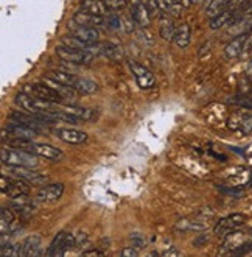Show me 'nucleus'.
Instances as JSON below:
<instances>
[{
	"label": "nucleus",
	"instance_id": "1",
	"mask_svg": "<svg viewBox=\"0 0 252 257\" xmlns=\"http://www.w3.org/2000/svg\"><path fill=\"white\" fill-rule=\"evenodd\" d=\"M14 103L21 109L27 111V113L41 116V117H52L53 118V114L61 109L60 103H53V101H47V100H42L38 97H33V95H28V93H25L22 91L14 97Z\"/></svg>",
	"mask_w": 252,
	"mask_h": 257
},
{
	"label": "nucleus",
	"instance_id": "2",
	"mask_svg": "<svg viewBox=\"0 0 252 257\" xmlns=\"http://www.w3.org/2000/svg\"><path fill=\"white\" fill-rule=\"evenodd\" d=\"M0 156H2L3 165H18V167H36L38 165L36 154L21 150V148L2 147Z\"/></svg>",
	"mask_w": 252,
	"mask_h": 257
},
{
	"label": "nucleus",
	"instance_id": "3",
	"mask_svg": "<svg viewBox=\"0 0 252 257\" xmlns=\"http://www.w3.org/2000/svg\"><path fill=\"white\" fill-rule=\"evenodd\" d=\"M0 190L5 196H10L11 200H23L30 193V184L21 178L3 175L0 179Z\"/></svg>",
	"mask_w": 252,
	"mask_h": 257
},
{
	"label": "nucleus",
	"instance_id": "4",
	"mask_svg": "<svg viewBox=\"0 0 252 257\" xmlns=\"http://www.w3.org/2000/svg\"><path fill=\"white\" fill-rule=\"evenodd\" d=\"M22 92L28 93V95L33 97H38L42 100H47V101H53V103H61L64 101V97L58 92L55 88H52L50 84L47 83H33V84H23L22 86Z\"/></svg>",
	"mask_w": 252,
	"mask_h": 257
},
{
	"label": "nucleus",
	"instance_id": "5",
	"mask_svg": "<svg viewBox=\"0 0 252 257\" xmlns=\"http://www.w3.org/2000/svg\"><path fill=\"white\" fill-rule=\"evenodd\" d=\"M56 55L60 59H64V61L81 64V66H89L92 61H94V55H92L90 51L72 48V47H67V46L56 47Z\"/></svg>",
	"mask_w": 252,
	"mask_h": 257
},
{
	"label": "nucleus",
	"instance_id": "6",
	"mask_svg": "<svg viewBox=\"0 0 252 257\" xmlns=\"http://www.w3.org/2000/svg\"><path fill=\"white\" fill-rule=\"evenodd\" d=\"M70 248H75V235L65 233V231H61V233L55 235V238L52 240L48 250L45 251V256H50V257L65 256V253L69 251Z\"/></svg>",
	"mask_w": 252,
	"mask_h": 257
},
{
	"label": "nucleus",
	"instance_id": "7",
	"mask_svg": "<svg viewBox=\"0 0 252 257\" xmlns=\"http://www.w3.org/2000/svg\"><path fill=\"white\" fill-rule=\"evenodd\" d=\"M8 170H10V176L21 178L31 186H41V184H45L48 181V178L45 175H42V173H39V171L33 170L31 167L8 165Z\"/></svg>",
	"mask_w": 252,
	"mask_h": 257
},
{
	"label": "nucleus",
	"instance_id": "8",
	"mask_svg": "<svg viewBox=\"0 0 252 257\" xmlns=\"http://www.w3.org/2000/svg\"><path fill=\"white\" fill-rule=\"evenodd\" d=\"M246 221V217L243 215V213H231V215L221 218L220 221L216 223L215 226V234L218 237H226L228 234L233 233V231H237L238 228H241L245 225Z\"/></svg>",
	"mask_w": 252,
	"mask_h": 257
},
{
	"label": "nucleus",
	"instance_id": "9",
	"mask_svg": "<svg viewBox=\"0 0 252 257\" xmlns=\"http://www.w3.org/2000/svg\"><path fill=\"white\" fill-rule=\"evenodd\" d=\"M228 126L232 131L249 136L252 134V114L245 111H235L228 120Z\"/></svg>",
	"mask_w": 252,
	"mask_h": 257
},
{
	"label": "nucleus",
	"instance_id": "10",
	"mask_svg": "<svg viewBox=\"0 0 252 257\" xmlns=\"http://www.w3.org/2000/svg\"><path fill=\"white\" fill-rule=\"evenodd\" d=\"M128 66L131 69L134 78H136L137 84L140 86L142 89H151L156 84L154 75L151 73L145 66H142V64L136 63V61H131V59L128 61Z\"/></svg>",
	"mask_w": 252,
	"mask_h": 257
},
{
	"label": "nucleus",
	"instance_id": "11",
	"mask_svg": "<svg viewBox=\"0 0 252 257\" xmlns=\"http://www.w3.org/2000/svg\"><path fill=\"white\" fill-rule=\"evenodd\" d=\"M3 131L8 133V139H28V140H35V137L41 136L36 130H33L30 126H25L22 123H18V122H11L8 123Z\"/></svg>",
	"mask_w": 252,
	"mask_h": 257
},
{
	"label": "nucleus",
	"instance_id": "12",
	"mask_svg": "<svg viewBox=\"0 0 252 257\" xmlns=\"http://www.w3.org/2000/svg\"><path fill=\"white\" fill-rule=\"evenodd\" d=\"M64 193V184L63 183H52L45 184L44 187L39 188L36 195V200L41 203H53L58 201Z\"/></svg>",
	"mask_w": 252,
	"mask_h": 257
},
{
	"label": "nucleus",
	"instance_id": "13",
	"mask_svg": "<svg viewBox=\"0 0 252 257\" xmlns=\"http://www.w3.org/2000/svg\"><path fill=\"white\" fill-rule=\"evenodd\" d=\"M53 133L58 139H61L65 143H72V145H80L87 140V134L84 131L75 130V128H55Z\"/></svg>",
	"mask_w": 252,
	"mask_h": 257
},
{
	"label": "nucleus",
	"instance_id": "14",
	"mask_svg": "<svg viewBox=\"0 0 252 257\" xmlns=\"http://www.w3.org/2000/svg\"><path fill=\"white\" fill-rule=\"evenodd\" d=\"M69 28L72 30L73 36H77V38H80L83 41H86V42H89V44H95V42H98L100 33L94 27H86V25H80V23H77L75 21H72L69 23Z\"/></svg>",
	"mask_w": 252,
	"mask_h": 257
},
{
	"label": "nucleus",
	"instance_id": "15",
	"mask_svg": "<svg viewBox=\"0 0 252 257\" xmlns=\"http://www.w3.org/2000/svg\"><path fill=\"white\" fill-rule=\"evenodd\" d=\"M77 23L80 25H86V27H94V28H103L105 25L107 23V21L105 19L103 16H97V14H90L86 11H78L73 14V19Z\"/></svg>",
	"mask_w": 252,
	"mask_h": 257
},
{
	"label": "nucleus",
	"instance_id": "16",
	"mask_svg": "<svg viewBox=\"0 0 252 257\" xmlns=\"http://www.w3.org/2000/svg\"><path fill=\"white\" fill-rule=\"evenodd\" d=\"M41 245L42 238L41 235H30L22 242V257H36L41 256Z\"/></svg>",
	"mask_w": 252,
	"mask_h": 257
},
{
	"label": "nucleus",
	"instance_id": "17",
	"mask_svg": "<svg viewBox=\"0 0 252 257\" xmlns=\"http://www.w3.org/2000/svg\"><path fill=\"white\" fill-rule=\"evenodd\" d=\"M246 34L248 33H243V34H237L228 46L224 48V55L228 56L229 59H235L238 58L240 55H243V48H245V42H246Z\"/></svg>",
	"mask_w": 252,
	"mask_h": 257
},
{
	"label": "nucleus",
	"instance_id": "18",
	"mask_svg": "<svg viewBox=\"0 0 252 257\" xmlns=\"http://www.w3.org/2000/svg\"><path fill=\"white\" fill-rule=\"evenodd\" d=\"M63 109L65 113H69L72 116H75L81 122H92L98 117V113L94 109H89V108H80V106H73V105H65L63 106Z\"/></svg>",
	"mask_w": 252,
	"mask_h": 257
},
{
	"label": "nucleus",
	"instance_id": "19",
	"mask_svg": "<svg viewBox=\"0 0 252 257\" xmlns=\"http://www.w3.org/2000/svg\"><path fill=\"white\" fill-rule=\"evenodd\" d=\"M129 14L134 19V22H136L137 25H140V27H148L149 22H151V14H149L148 8H147V3L131 6Z\"/></svg>",
	"mask_w": 252,
	"mask_h": 257
},
{
	"label": "nucleus",
	"instance_id": "20",
	"mask_svg": "<svg viewBox=\"0 0 252 257\" xmlns=\"http://www.w3.org/2000/svg\"><path fill=\"white\" fill-rule=\"evenodd\" d=\"M190 39H191V30L189 27L187 22H179L176 25V30H174V42L176 46L181 47V48H186L190 44Z\"/></svg>",
	"mask_w": 252,
	"mask_h": 257
},
{
	"label": "nucleus",
	"instance_id": "21",
	"mask_svg": "<svg viewBox=\"0 0 252 257\" xmlns=\"http://www.w3.org/2000/svg\"><path fill=\"white\" fill-rule=\"evenodd\" d=\"M80 6L83 11L97 14V16H105L109 13V8L106 5L105 0H81Z\"/></svg>",
	"mask_w": 252,
	"mask_h": 257
},
{
	"label": "nucleus",
	"instance_id": "22",
	"mask_svg": "<svg viewBox=\"0 0 252 257\" xmlns=\"http://www.w3.org/2000/svg\"><path fill=\"white\" fill-rule=\"evenodd\" d=\"M47 76H48V78L55 80V81H58V83L64 84V86H69V88H73V89H75V84H77V81H78V78H80V76H78L77 73L60 70V69H58V70H52Z\"/></svg>",
	"mask_w": 252,
	"mask_h": 257
},
{
	"label": "nucleus",
	"instance_id": "23",
	"mask_svg": "<svg viewBox=\"0 0 252 257\" xmlns=\"http://www.w3.org/2000/svg\"><path fill=\"white\" fill-rule=\"evenodd\" d=\"M11 209L16 212V215H18L21 220H28L33 213H35V206L30 204L25 201V198L21 201V200H16L13 204H11Z\"/></svg>",
	"mask_w": 252,
	"mask_h": 257
},
{
	"label": "nucleus",
	"instance_id": "24",
	"mask_svg": "<svg viewBox=\"0 0 252 257\" xmlns=\"http://www.w3.org/2000/svg\"><path fill=\"white\" fill-rule=\"evenodd\" d=\"M174 30H176V25L173 23L170 17L161 16V25H159V34H161V38L167 42L174 41Z\"/></svg>",
	"mask_w": 252,
	"mask_h": 257
},
{
	"label": "nucleus",
	"instance_id": "25",
	"mask_svg": "<svg viewBox=\"0 0 252 257\" xmlns=\"http://www.w3.org/2000/svg\"><path fill=\"white\" fill-rule=\"evenodd\" d=\"M233 22V11H223L221 14H218L210 19V28L212 30H220L223 27H228Z\"/></svg>",
	"mask_w": 252,
	"mask_h": 257
},
{
	"label": "nucleus",
	"instance_id": "26",
	"mask_svg": "<svg viewBox=\"0 0 252 257\" xmlns=\"http://www.w3.org/2000/svg\"><path fill=\"white\" fill-rule=\"evenodd\" d=\"M228 3L229 0H206V14L212 19V17L226 11Z\"/></svg>",
	"mask_w": 252,
	"mask_h": 257
},
{
	"label": "nucleus",
	"instance_id": "27",
	"mask_svg": "<svg viewBox=\"0 0 252 257\" xmlns=\"http://www.w3.org/2000/svg\"><path fill=\"white\" fill-rule=\"evenodd\" d=\"M75 89L78 91V93H83V95H89V93H95L98 91V84L90 80V78H84V76H80L77 84H75Z\"/></svg>",
	"mask_w": 252,
	"mask_h": 257
},
{
	"label": "nucleus",
	"instance_id": "28",
	"mask_svg": "<svg viewBox=\"0 0 252 257\" xmlns=\"http://www.w3.org/2000/svg\"><path fill=\"white\" fill-rule=\"evenodd\" d=\"M100 47H102V55L107 56L109 59L120 61L123 58V50L120 46H115L112 42H105V44H100Z\"/></svg>",
	"mask_w": 252,
	"mask_h": 257
},
{
	"label": "nucleus",
	"instance_id": "29",
	"mask_svg": "<svg viewBox=\"0 0 252 257\" xmlns=\"http://www.w3.org/2000/svg\"><path fill=\"white\" fill-rule=\"evenodd\" d=\"M174 228L178 231H182V233H189V231H204L206 225L204 223L191 221V220H181V221L176 223Z\"/></svg>",
	"mask_w": 252,
	"mask_h": 257
},
{
	"label": "nucleus",
	"instance_id": "30",
	"mask_svg": "<svg viewBox=\"0 0 252 257\" xmlns=\"http://www.w3.org/2000/svg\"><path fill=\"white\" fill-rule=\"evenodd\" d=\"M2 257H22V243H2Z\"/></svg>",
	"mask_w": 252,
	"mask_h": 257
},
{
	"label": "nucleus",
	"instance_id": "31",
	"mask_svg": "<svg viewBox=\"0 0 252 257\" xmlns=\"http://www.w3.org/2000/svg\"><path fill=\"white\" fill-rule=\"evenodd\" d=\"M106 21H107V27H111L114 30H123V19L120 14L111 13L106 17Z\"/></svg>",
	"mask_w": 252,
	"mask_h": 257
},
{
	"label": "nucleus",
	"instance_id": "32",
	"mask_svg": "<svg viewBox=\"0 0 252 257\" xmlns=\"http://www.w3.org/2000/svg\"><path fill=\"white\" fill-rule=\"evenodd\" d=\"M105 2L109 8V11L112 13H120L122 10H125L126 5H128L126 0H105Z\"/></svg>",
	"mask_w": 252,
	"mask_h": 257
},
{
	"label": "nucleus",
	"instance_id": "33",
	"mask_svg": "<svg viewBox=\"0 0 252 257\" xmlns=\"http://www.w3.org/2000/svg\"><path fill=\"white\" fill-rule=\"evenodd\" d=\"M129 240H131L132 246L137 248V250H142V248H145V245H147L145 237L142 235V234H139V233H132V234L129 235Z\"/></svg>",
	"mask_w": 252,
	"mask_h": 257
},
{
	"label": "nucleus",
	"instance_id": "34",
	"mask_svg": "<svg viewBox=\"0 0 252 257\" xmlns=\"http://www.w3.org/2000/svg\"><path fill=\"white\" fill-rule=\"evenodd\" d=\"M147 8H148L151 17H157V16H161V13H162L161 8H159L157 0H147Z\"/></svg>",
	"mask_w": 252,
	"mask_h": 257
},
{
	"label": "nucleus",
	"instance_id": "35",
	"mask_svg": "<svg viewBox=\"0 0 252 257\" xmlns=\"http://www.w3.org/2000/svg\"><path fill=\"white\" fill-rule=\"evenodd\" d=\"M120 256H125V257H137L139 256V251H137V248H134V246H126V248H123V250L120 251Z\"/></svg>",
	"mask_w": 252,
	"mask_h": 257
},
{
	"label": "nucleus",
	"instance_id": "36",
	"mask_svg": "<svg viewBox=\"0 0 252 257\" xmlns=\"http://www.w3.org/2000/svg\"><path fill=\"white\" fill-rule=\"evenodd\" d=\"M252 51V27L249 28L248 34H246V42H245V48H243V53H251Z\"/></svg>",
	"mask_w": 252,
	"mask_h": 257
},
{
	"label": "nucleus",
	"instance_id": "37",
	"mask_svg": "<svg viewBox=\"0 0 252 257\" xmlns=\"http://www.w3.org/2000/svg\"><path fill=\"white\" fill-rule=\"evenodd\" d=\"M162 256H164V257H179V256H182V253H181L179 250H176L174 246H171L170 250L164 251V253H162Z\"/></svg>",
	"mask_w": 252,
	"mask_h": 257
},
{
	"label": "nucleus",
	"instance_id": "38",
	"mask_svg": "<svg viewBox=\"0 0 252 257\" xmlns=\"http://www.w3.org/2000/svg\"><path fill=\"white\" fill-rule=\"evenodd\" d=\"M206 242H209V234H201L195 242H193V245H195L196 248H201Z\"/></svg>",
	"mask_w": 252,
	"mask_h": 257
},
{
	"label": "nucleus",
	"instance_id": "39",
	"mask_svg": "<svg viewBox=\"0 0 252 257\" xmlns=\"http://www.w3.org/2000/svg\"><path fill=\"white\" fill-rule=\"evenodd\" d=\"M84 257H102L105 256L103 251H100V250H90V251H86V253H83Z\"/></svg>",
	"mask_w": 252,
	"mask_h": 257
},
{
	"label": "nucleus",
	"instance_id": "40",
	"mask_svg": "<svg viewBox=\"0 0 252 257\" xmlns=\"http://www.w3.org/2000/svg\"><path fill=\"white\" fill-rule=\"evenodd\" d=\"M128 5L134 6V5H140V3H147V0H126Z\"/></svg>",
	"mask_w": 252,
	"mask_h": 257
},
{
	"label": "nucleus",
	"instance_id": "41",
	"mask_svg": "<svg viewBox=\"0 0 252 257\" xmlns=\"http://www.w3.org/2000/svg\"><path fill=\"white\" fill-rule=\"evenodd\" d=\"M176 2H178V3H181L184 8H189L193 2H191V0H176Z\"/></svg>",
	"mask_w": 252,
	"mask_h": 257
},
{
	"label": "nucleus",
	"instance_id": "42",
	"mask_svg": "<svg viewBox=\"0 0 252 257\" xmlns=\"http://www.w3.org/2000/svg\"><path fill=\"white\" fill-rule=\"evenodd\" d=\"M193 3H201V2H204V0H191Z\"/></svg>",
	"mask_w": 252,
	"mask_h": 257
}]
</instances>
